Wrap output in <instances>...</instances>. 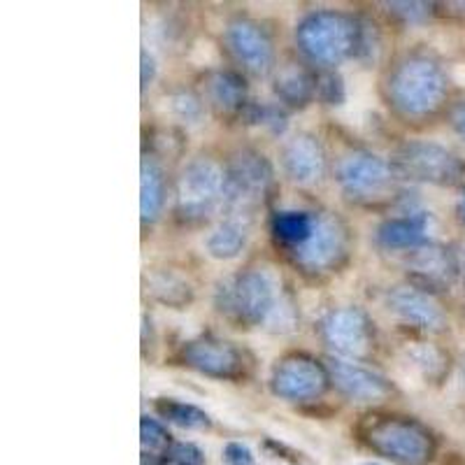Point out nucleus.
I'll return each instance as SVG.
<instances>
[{
  "label": "nucleus",
  "instance_id": "f257e3e1",
  "mask_svg": "<svg viewBox=\"0 0 465 465\" xmlns=\"http://www.w3.org/2000/svg\"><path fill=\"white\" fill-rule=\"evenodd\" d=\"M219 312L240 323H280L282 312L289 310L277 293L275 280L265 270H247L242 275L223 282L217 289Z\"/></svg>",
  "mask_w": 465,
  "mask_h": 465
},
{
  "label": "nucleus",
  "instance_id": "f03ea898",
  "mask_svg": "<svg viewBox=\"0 0 465 465\" xmlns=\"http://www.w3.org/2000/svg\"><path fill=\"white\" fill-rule=\"evenodd\" d=\"M447 94V77L430 58H407L389 77L391 103L407 116H426L438 110Z\"/></svg>",
  "mask_w": 465,
  "mask_h": 465
},
{
  "label": "nucleus",
  "instance_id": "7ed1b4c3",
  "mask_svg": "<svg viewBox=\"0 0 465 465\" xmlns=\"http://www.w3.org/2000/svg\"><path fill=\"white\" fill-rule=\"evenodd\" d=\"M296 40L310 61L338 65L359 47V26L340 12H314L301 22Z\"/></svg>",
  "mask_w": 465,
  "mask_h": 465
},
{
  "label": "nucleus",
  "instance_id": "20e7f679",
  "mask_svg": "<svg viewBox=\"0 0 465 465\" xmlns=\"http://www.w3.org/2000/svg\"><path fill=\"white\" fill-rule=\"evenodd\" d=\"M391 170L401 180L438 186L456 184L465 174L463 161L454 152L438 143H426V140L402 144L393 153Z\"/></svg>",
  "mask_w": 465,
  "mask_h": 465
},
{
  "label": "nucleus",
  "instance_id": "39448f33",
  "mask_svg": "<svg viewBox=\"0 0 465 465\" xmlns=\"http://www.w3.org/2000/svg\"><path fill=\"white\" fill-rule=\"evenodd\" d=\"M226 170L210 159L191 161L177 184V214L186 222H198L223 205Z\"/></svg>",
  "mask_w": 465,
  "mask_h": 465
},
{
  "label": "nucleus",
  "instance_id": "423d86ee",
  "mask_svg": "<svg viewBox=\"0 0 465 465\" xmlns=\"http://www.w3.org/2000/svg\"><path fill=\"white\" fill-rule=\"evenodd\" d=\"M270 180H272V170L261 153L242 152L235 156L231 168L226 170V191H223V207L235 214L231 219H240L238 214H247L252 207L259 205L268 191Z\"/></svg>",
  "mask_w": 465,
  "mask_h": 465
},
{
  "label": "nucleus",
  "instance_id": "0eeeda50",
  "mask_svg": "<svg viewBox=\"0 0 465 465\" xmlns=\"http://www.w3.org/2000/svg\"><path fill=\"white\" fill-rule=\"evenodd\" d=\"M368 440L380 454L402 465L426 463L433 451L430 435L419 423L401 421V419H384L375 423L368 433Z\"/></svg>",
  "mask_w": 465,
  "mask_h": 465
},
{
  "label": "nucleus",
  "instance_id": "6e6552de",
  "mask_svg": "<svg viewBox=\"0 0 465 465\" xmlns=\"http://www.w3.org/2000/svg\"><path fill=\"white\" fill-rule=\"evenodd\" d=\"M391 163L371 152L347 153L338 165V182L349 198L371 201L380 198L391 184Z\"/></svg>",
  "mask_w": 465,
  "mask_h": 465
},
{
  "label": "nucleus",
  "instance_id": "1a4fd4ad",
  "mask_svg": "<svg viewBox=\"0 0 465 465\" xmlns=\"http://www.w3.org/2000/svg\"><path fill=\"white\" fill-rule=\"evenodd\" d=\"M328 371L310 356H289L272 372V391L284 401H310L326 391Z\"/></svg>",
  "mask_w": 465,
  "mask_h": 465
},
{
  "label": "nucleus",
  "instance_id": "9d476101",
  "mask_svg": "<svg viewBox=\"0 0 465 465\" xmlns=\"http://www.w3.org/2000/svg\"><path fill=\"white\" fill-rule=\"evenodd\" d=\"M344 249H347V235H344L342 223L328 214H322V217H314L312 235L305 244L293 249V256L298 265L310 272H322V270L333 268L342 259Z\"/></svg>",
  "mask_w": 465,
  "mask_h": 465
},
{
  "label": "nucleus",
  "instance_id": "9b49d317",
  "mask_svg": "<svg viewBox=\"0 0 465 465\" xmlns=\"http://www.w3.org/2000/svg\"><path fill=\"white\" fill-rule=\"evenodd\" d=\"M322 338L340 356H363L371 347V323L356 307H340L322 322Z\"/></svg>",
  "mask_w": 465,
  "mask_h": 465
},
{
  "label": "nucleus",
  "instance_id": "f8f14e48",
  "mask_svg": "<svg viewBox=\"0 0 465 465\" xmlns=\"http://www.w3.org/2000/svg\"><path fill=\"white\" fill-rule=\"evenodd\" d=\"M184 361L193 371L222 380H232L242 372V354L223 340H193L184 347Z\"/></svg>",
  "mask_w": 465,
  "mask_h": 465
},
{
  "label": "nucleus",
  "instance_id": "ddd939ff",
  "mask_svg": "<svg viewBox=\"0 0 465 465\" xmlns=\"http://www.w3.org/2000/svg\"><path fill=\"white\" fill-rule=\"evenodd\" d=\"M328 377L335 381L340 391L356 402H375L389 396L391 386L377 372L368 371L363 365L351 363L344 359L328 361Z\"/></svg>",
  "mask_w": 465,
  "mask_h": 465
},
{
  "label": "nucleus",
  "instance_id": "4468645a",
  "mask_svg": "<svg viewBox=\"0 0 465 465\" xmlns=\"http://www.w3.org/2000/svg\"><path fill=\"white\" fill-rule=\"evenodd\" d=\"M226 43L232 56L238 58V64H242L249 73L263 74L272 65L275 54H272V45H270L268 35L247 19H238V22H232L228 26Z\"/></svg>",
  "mask_w": 465,
  "mask_h": 465
},
{
  "label": "nucleus",
  "instance_id": "2eb2a0df",
  "mask_svg": "<svg viewBox=\"0 0 465 465\" xmlns=\"http://www.w3.org/2000/svg\"><path fill=\"white\" fill-rule=\"evenodd\" d=\"M407 270L421 289H447L460 268L459 259L450 249L429 242L414 249V254L407 261Z\"/></svg>",
  "mask_w": 465,
  "mask_h": 465
},
{
  "label": "nucleus",
  "instance_id": "dca6fc26",
  "mask_svg": "<svg viewBox=\"0 0 465 465\" xmlns=\"http://www.w3.org/2000/svg\"><path fill=\"white\" fill-rule=\"evenodd\" d=\"M389 310L410 326L440 331L444 326V312L429 291L419 286H396L389 293Z\"/></svg>",
  "mask_w": 465,
  "mask_h": 465
},
{
  "label": "nucleus",
  "instance_id": "f3484780",
  "mask_svg": "<svg viewBox=\"0 0 465 465\" xmlns=\"http://www.w3.org/2000/svg\"><path fill=\"white\" fill-rule=\"evenodd\" d=\"M282 168L296 184H312L323 173V149L312 135H296L282 149Z\"/></svg>",
  "mask_w": 465,
  "mask_h": 465
},
{
  "label": "nucleus",
  "instance_id": "a211bd4d",
  "mask_svg": "<svg viewBox=\"0 0 465 465\" xmlns=\"http://www.w3.org/2000/svg\"><path fill=\"white\" fill-rule=\"evenodd\" d=\"M429 217L414 212L410 217L389 219L377 231V240L386 249H419L429 244Z\"/></svg>",
  "mask_w": 465,
  "mask_h": 465
},
{
  "label": "nucleus",
  "instance_id": "6ab92c4d",
  "mask_svg": "<svg viewBox=\"0 0 465 465\" xmlns=\"http://www.w3.org/2000/svg\"><path fill=\"white\" fill-rule=\"evenodd\" d=\"M165 205L163 170L152 156H144L140 165V212L143 222H156Z\"/></svg>",
  "mask_w": 465,
  "mask_h": 465
},
{
  "label": "nucleus",
  "instance_id": "aec40b11",
  "mask_svg": "<svg viewBox=\"0 0 465 465\" xmlns=\"http://www.w3.org/2000/svg\"><path fill=\"white\" fill-rule=\"evenodd\" d=\"M247 244V226L240 219H226L207 235V254L212 259L228 261L235 259Z\"/></svg>",
  "mask_w": 465,
  "mask_h": 465
},
{
  "label": "nucleus",
  "instance_id": "412c9836",
  "mask_svg": "<svg viewBox=\"0 0 465 465\" xmlns=\"http://www.w3.org/2000/svg\"><path fill=\"white\" fill-rule=\"evenodd\" d=\"M210 103L222 112H238L247 103V86L235 73H217L210 77L207 84Z\"/></svg>",
  "mask_w": 465,
  "mask_h": 465
},
{
  "label": "nucleus",
  "instance_id": "4be33fe9",
  "mask_svg": "<svg viewBox=\"0 0 465 465\" xmlns=\"http://www.w3.org/2000/svg\"><path fill=\"white\" fill-rule=\"evenodd\" d=\"M156 412L165 419V421L180 426L186 430H205L212 426L210 414L203 412L201 407L189 405V402L173 401V398H161L156 401Z\"/></svg>",
  "mask_w": 465,
  "mask_h": 465
},
{
  "label": "nucleus",
  "instance_id": "5701e85b",
  "mask_svg": "<svg viewBox=\"0 0 465 465\" xmlns=\"http://www.w3.org/2000/svg\"><path fill=\"white\" fill-rule=\"evenodd\" d=\"M314 228V217H310L307 212H280L272 219V231H275L277 238L282 242L291 244L296 249L301 244H305L312 235Z\"/></svg>",
  "mask_w": 465,
  "mask_h": 465
},
{
  "label": "nucleus",
  "instance_id": "b1692460",
  "mask_svg": "<svg viewBox=\"0 0 465 465\" xmlns=\"http://www.w3.org/2000/svg\"><path fill=\"white\" fill-rule=\"evenodd\" d=\"M277 95L282 101L289 103V105H305L310 98H312L317 84H312V80L307 77L302 70L289 68L277 77Z\"/></svg>",
  "mask_w": 465,
  "mask_h": 465
},
{
  "label": "nucleus",
  "instance_id": "393cba45",
  "mask_svg": "<svg viewBox=\"0 0 465 465\" xmlns=\"http://www.w3.org/2000/svg\"><path fill=\"white\" fill-rule=\"evenodd\" d=\"M407 356L426 375H438L442 371V354L435 347H430V344H417V347L407 349Z\"/></svg>",
  "mask_w": 465,
  "mask_h": 465
},
{
  "label": "nucleus",
  "instance_id": "a878e982",
  "mask_svg": "<svg viewBox=\"0 0 465 465\" xmlns=\"http://www.w3.org/2000/svg\"><path fill=\"white\" fill-rule=\"evenodd\" d=\"M203 451L191 442H174L168 447L161 465H203Z\"/></svg>",
  "mask_w": 465,
  "mask_h": 465
},
{
  "label": "nucleus",
  "instance_id": "bb28decb",
  "mask_svg": "<svg viewBox=\"0 0 465 465\" xmlns=\"http://www.w3.org/2000/svg\"><path fill=\"white\" fill-rule=\"evenodd\" d=\"M249 122H256L261 126L270 128L272 133H282L284 131L286 122H284V114H282L277 107L272 105H254L249 110Z\"/></svg>",
  "mask_w": 465,
  "mask_h": 465
},
{
  "label": "nucleus",
  "instance_id": "cd10ccee",
  "mask_svg": "<svg viewBox=\"0 0 465 465\" xmlns=\"http://www.w3.org/2000/svg\"><path fill=\"white\" fill-rule=\"evenodd\" d=\"M140 438H143V444L149 447V450H161V447L168 444L170 435L156 419L143 417V421H140Z\"/></svg>",
  "mask_w": 465,
  "mask_h": 465
},
{
  "label": "nucleus",
  "instance_id": "c85d7f7f",
  "mask_svg": "<svg viewBox=\"0 0 465 465\" xmlns=\"http://www.w3.org/2000/svg\"><path fill=\"white\" fill-rule=\"evenodd\" d=\"M317 91H319V95H322V101L328 103V105H340V103L344 101L342 77L335 73L323 74L317 84Z\"/></svg>",
  "mask_w": 465,
  "mask_h": 465
},
{
  "label": "nucleus",
  "instance_id": "c756f323",
  "mask_svg": "<svg viewBox=\"0 0 465 465\" xmlns=\"http://www.w3.org/2000/svg\"><path fill=\"white\" fill-rule=\"evenodd\" d=\"M170 107L182 122H196L201 119V103L198 98H193L191 94H177L170 98Z\"/></svg>",
  "mask_w": 465,
  "mask_h": 465
},
{
  "label": "nucleus",
  "instance_id": "7c9ffc66",
  "mask_svg": "<svg viewBox=\"0 0 465 465\" xmlns=\"http://www.w3.org/2000/svg\"><path fill=\"white\" fill-rule=\"evenodd\" d=\"M386 7H389L393 15L402 16L405 22H421V19H426L430 12V5H426V3H389Z\"/></svg>",
  "mask_w": 465,
  "mask_h": 465
},
{
  "label": "nucleus",
  "instance_id": "2f4dec72",
  "mask_svg": "<svg viewBox=\"0 0 465 465\" xmlns=\"http://www.w3.org/2000/svg\"><path fill=\"white\" fill-rule=\"evenodd\" d=\"M223 460H226V465H256L254 454L242 442H228L223 447Z\"/></svg>",
  "mask_w": 465,
  "mask_h": 465
},
{
  "label": "nucleus",
  "instance_id": "473e14b6",
  "mask_svg": "<svg viewBox=\"0 0 465 465\" xmlns=\"http://www.w3.org/2000/svg\"><path fill=\"white\" fill-rule=\"evenodd\" d=\"M140 82H143V91L147 89L149 84L153 82V77H156V61H153L152 54L147 52V49H143V54H140Z\"/></svg>",
  "mask_w": 465,
  "mask_h": 465
},
{
  "label": "nucleus",
  "instance_id": "72a5a7b5",
  "mask_svg": "<svg viewBox=\"0 0 465 465\" xmlns=\"http://www.w3.org/2000/svg\"><path fill=\"white\" fill-rule=\"evenodd\" d=\"M451 126L456 128L459 135H463L465 138V101L459 103V105L451 110Z\"/></svg>",
  "mask_w": 465,
  "mask_h": 465
},
{
  "label": "nucleus",
  "instance_id": "f704fd0d",
  "mask_svg": "<svg viewBox=\"0 0 465 465\" xmlns=\"http://www.w3.org/2000/svg\"><path fill=\"white\" fill-rule=\"evenodd\" d=\"M456 212H459V219H460V223H463V226H465V191H463V196H460V201H459V207H456Z\"/></svg>",
  "mask_w": 465,
  "mask_h": 465
},
{
  "label": "nucleus",
  "instance_id": "c9c22d12",
  "mask_svg": "<svg viewBox=\"0 0 465 465\" xmlns=\"http://www.w3.org/2000/svg\"><path fill=\"white\" fill-rule=\"evenodd\" d=\"M459 268H463V272H465V247H463V256H460V261H459Z\"/></svg>",
  "mask_w": 465,
  "mask_h": 465
}]
</instances>
